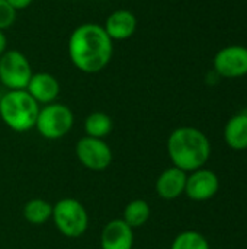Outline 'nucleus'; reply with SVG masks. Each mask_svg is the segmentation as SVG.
Segmentation results:
<instances>
[{
    "label": "nucleus",
    "instance_id": "nucleus-19",
    "mask_svg": "<svg viewBox=\"0 0 247 249\" xmlns=\"http://www.w3.org/2000/svg\"><path fill=\"white\" fill-rule=\"evenodd\" d=\"M16 13L17 12L6 0H0V31H4L15 23Z\"/></svg>",
    "mask_w": 247,
    "mask_h": 249
},
{
    "label": "nucleus",
    "instance_id": "nucleus-3",
    "mask_svg": "<svg viewBox=\"0 0 247 249\" xmlns=\"http://www.w3.org/2000/svg\"><path fill=\"white\" fill-rule=\"evenodd\" d=\"M39 104L26 90H9L0 99L1 121L16 133L35 128Z\"/></svg>",
    "mask_w": 247,
    "mask_h": 249
},
{
    "label": "nucleus",
    "instance_id": "nucleus-8",
    "mask_svg": "<svg viewBox=\"0 0 247 249\" xmlns=\"http://www.w3.org/2000/svg\"><path fill=\"white\" fill-rule=\"evenodd\" d=\"M214 71L227 79H237L247 74V47L227 45L221 48L213 60Z\"/></svg>",
    "mask_w": 247,
    "mask_h": 249
},
{
    "label": "nucleus",
    "instance_id": "nucleus-20",
    "mask_svg": "<svg viewBox=\"0 0 247 249\" xmlns=\"http://www.w3.org/2000/svg\"><path fill=\"white\" fill-rule=\"evenodd\" d=\"M6 1L17 12V10H23V9L29 7L33 0H6Z\"/></svg>",
    "mask_w": 247,
    "mask_h": 249
},
{
    "label": "nucleus",
    "instance_id": "nucleus-6",
    "mask_svg": "<svg viewBox=\"0 0 247 249\" xmlns=\"http://www.w3.org/2000/svg\"><path fill=\"white\" fill-rule=\"evenodd\" d=\"M33 71L28 57L17 50L0 55V82L9 90H25Z\"/></svg>",
    "mask_w": 247,
    "mask_h": 249
},
{
    "label": "nucleus",
    "instance_id": "nucleus-16",
    "mask_svg": "<svg viewBox=\"0 0 247 249\" xmlns=\"http://www.w3.org/2000/svg\"><path fill=\"white\" fill-rule=\"evenodd\" d=\"M114 123L112 118L102 111H95L89 114L84 120V131L86 136L95 137V139H105L112 133Z\"/></svg>",
    "mask_w": 247,
    "mask_h": 249
},
{
    "label": "nucleus",
    "instance_id": "nucleus-21",
    "mask_svg": "<svg viewBox=\"0 0 247 249\" xmlns=\"http://www.w3.org/2000/svg\"><path fill=\"white\" fill-rule=\"evenodd\" d=\"M6 48H7V38H6L4 32L0 31V55L6 51Z\"/></svg>",
    "mask_w": 247,
    "mask_h": 249
},
{
    "label": "nucleus",
    "instance_id": "nucleus-4",
    "mask_svg": "<svg viewBox=\"0 0 247 249\" xmlns=\"http://www.w3.org/2000/svg\"><path fill=\"white\" fill-rule=\"evenodd\" d=\"M57 231L70 239L83 236L89 228V214L84 206L71 197L61 198L52 206V217Z\"/></svg>",
    "mask_w": 247,
    "mask_h": 249
},
{
    "label": "nucleus",
    "instance_id": "nucleus-17",
    "mask_svg": "<svg viewBox=\"0 0 247 249\" xmlns=\"http://www.w3.org/2000/svg\"><path fill=\"white\" fill-rule=\"evenodd\" d=\"M23 217L33 226H41L51 220L52 206L44 198H32L23 207Z\"/></svg>",
    "mask_w": 247,
    "mask_h": 249
},
{
    "label": "nucleus",
    "instance_id": "nucleus-5",
    "mask_svg": "<svg viewBox=\"0 0 247 249\" xmlns=\"http://www.w3.org/2000/svg\"><path fill=\"white\" fill-rule=\"evenodd\" d=\"M74 125L73 111L60 102H52L39 108L35 123L36 131L47 140H58L66 137Z\"/></svg>",
    "mask_w": 247,
    "mask_h": 249
},
{
    "label": "nucleus",
    "instance_id": "nucleus-13",
    "mask_svg": "<svg viewBox=\"0 0 247 249\" xmlns=\"http://www.w3.org/2000/svg\"><path fill=\"white\" fill-rule=\"evenodd\" d=\"M188 174L176 166L165 169L156 181V193L163 200H176L185 194Z\"/></svg>",
    "mask_w": 247,
    "mask_h": 249
},
{
    "label": "nucleus",
    "instance_id": "nucleus-9",
    "mask_svg": "<svg viewBox=\"0 0 247 249\" xmlns=\"http://www.w3.org/2000/svg\"><path fill=\"white\" fill-rule=\"evenodd\" d=\"M220 188L218 177L214 171L199 168L186 178L185 194L194 201H207L213 198Z\"/></svg>",
    "mask_w": 247,
    "mask_h": 249
},
{
    "label": "nucleus",
    "instance_id": "nucleus-7",
    "mask_svg": "<svg viewBox=\"0 0 247 249\" xmlns=\"http://www.w3.org/2000/svg\"><path fill=\"white\" fill-rule=\"evenodd\" d=\"M76 158L86 169L103 172L111 166L114 153L105 140L84 136L76 143Z\"/></svg>",
    "mask_w": 247,
    "mask_h": 249
},
{
    "label": "nucleus",
    "instance_id": "nucleus-10",
    "mask_svg": "<svg viewBox=\"0 0 247 249\" xmlns=\"http://www.w3.org/2000/svg\"><path fill=\"white\" fill-rule=\"evenodd\" d=\"M134 229L122 219L108 222L100 232V249H132Z\"/></svg>",
    "mask_w": 247,
    "mask_h": 249
},
{
    "label": "nucleus",
    "instance_id": "nucleus-18",
    "mask_svg": "<svg viewBox=\"0 0 247 249\" xmlns=\"http://www.w3.org/2000/svg\"><path fill=\"white\" fill-rule=\"evenodd\" d=\"M170 249H210V244L199 232L185 231L173 239Z\"/></svg>",
    "mask_w": 247,
    "mask_h": 249
},
{
    "label": "nucleus",
    "instance_id": "nucleus-11",
    "mask_svg": "<svg viewBox=\"0 0 247 249\" xmlns=\"http://www.w3.org/2000/svg\"><path fill=\"white\" fill-rule=\"evenodd\" d=\"M38 104H52L57 101L60 95V82L57 80L55 76L39 71L33 73L26 89H25Z\"/></svg>",
    "mask_w": 247,
    "mask_h": 249
},
{
    "label": "nucleus",
    "instance_id": "nucleus-2",
    "mask_svg": "<svg viewBox=\"0 0 247 249\" xmlns=\"http://www.w3.org/2000/svg\"><path fill=\"white\" fill-rule=\"evenodd\" d=\"M167 153L173 166L188 174L205 166L211 155V144L201 130L179 127L167 139Z\"/></svg>",
    "mask_w": 247,
    "mask_h": 249
},
{
    "label": "nucleus",
    "instance_id": "nucleus-1",
    "mask_svg": "<svg viewBox=\"0 0 247 249\" xmlns=\"http://www.w3.org/2000/svg\"><path fill=\"white\" fill-rule=\"evenodd\" d=\"M114 54V41L102 25H79L68 38V57L82 73L95 74L106 69Z\"/></svg>",
    "mask_w": 247,
    "mask_h": 249
},
{
    "label": "nucleus",
    "instance_id": "nucleus-14",
    "mask_svg": "<svg viewBox=\"0 0 247 249\" xmlns=\"http://www.w3.org/2000/svg\"><path fill=\"white\" fill-rule=\"evenodd\" d=\"M224 140L233 150L247 149V112L231 117L224 127Z\"/></svg>",
    "mask_w": 247,
    "mask_h": 249
},
{
    "label": "nucleus",
    "instance_id": "nucleus-15",
    "mask_svg": "<svg viewBox=\"0 0 247 249\" xmlns=\"http://www.w3.org/2000/svg\"><path fill=\"white\" fill-rule=\"evenodd\" d=\"M151 216V207L146 200L135 198L131 200L125 207L122 213V220L131 228V229H138L144 226Z\"/></svg>",
    "mask_w": 247,
    "mask_h": 249
},
{
    "label": "nucleus",
    "instance_id": "nucleus-12",
    "mask_svg": "<svg viewBox=\"0 0 247 249\" xmlns=\"http://www.w3.org/2000/svg\"><path fill=\"white\" fill-rule=\"evenodd\" d=\"M103 29L112 41H125L135 34L137 18L128 9H116L106 18Z\"/></svg>",
    "mask_w": 247,
    "mask_h": 249
}]
</instances>
